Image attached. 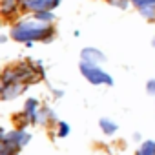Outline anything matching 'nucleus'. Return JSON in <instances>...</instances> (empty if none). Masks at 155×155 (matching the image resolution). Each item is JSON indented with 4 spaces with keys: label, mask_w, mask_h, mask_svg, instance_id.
Masks as SVG:
<instances>
[{
    "label": "nucleus",
    "mask_w": 155,
    "mask_h": 155,
    "mask_svg": "<svg viewBox=\"0 0 155 155\" xmlns=\"http://www.w3.org/2000/svg\"><path fill=\"white\" fill-rule=\"evenodd\" d=\"M81 57H82V62L91 64V66H97V64H101V62L106 60L104 53H101V51L95 49V48H86V49H82Z\"/></svg>",
    "instance_id": "5"
},
{
    "label": "nucleus",
    "mask_w": 155,
    "mask_h": 155,
    "mask_svg": "<svg viewBox=\"0 0 155 155\" xmlns=\"http://www.w3.org/2000/svg\"><path fill=\"white\" fill-rule=\"evenodd\" d=\"M49 26L42 20H37L35 17L31 20H22L18 24L13 26L11 29V37L17 42H33L38 38H44L46 33H49Z\"/></svg>",
    "instance_id": "1"
},
{
    "label": "nucleus",
    "mask_w": 155,
    "mask_h": 155,
    "mask_svg": "<svg viewBox=\"0 0 155 155\" xmlns=\"http://www.w3.org/2000/svg\"><path fill=\"white\" fill-rule=\"evenodd\" d=\"M37 108H38V106H37V101H35V99H29V101L26 102V113H28V117H29L31 120H35V119L38 117V115H37Z\"/></svg>",
    "instance_id": "8"
},
{
    "label": "nucleus",
    "mask_w": 155,
    "mask_h": 155,
    "mask_svg": "<svg viewBox=\"0 0 155 155\" xmlns=\"http://www.w3.org/2000/svg\"><path fill=\"white\" fill-rule=\"evenodd\" d=\"M110 4L111 6H119V8H128V0H110Z\"/></svg>",
    "instance_id": "13"
},
{
    "label": "nucleus",
    "mask_w": 155,
    "mask_h": 155,
    "mask_svg": "<svg viewBox=\"0 0 155 155\" xmlns=\"http://www.w3.org/2000/svg\"><path fill=\"white\" fill-rule=\"evenodd\" d=\"M81 71H82V75L86 77L91 84H106V86H111V84H113V79H111V77H110L106 71H102L101 68H97V66L81 62Z\"/></svg>",
    "instance_id": "2"
},
{
    "label": "nucleus",
    "mask_w": 155,
    "mask_h": 155,
    "mask_svg": "<svg viewBox=\"0 0 155 155\" xmlns=\"http://www.w3.org/2000/svg\"><path fill=\"white\" fill-rule=\"evenodd\" d=\"M68 133H69V126L66 122H58V135L60 137H66Z\"/></svg>",
    "instance_id": "12"
},
{
    "label": "nucleus",
    "mask_w": 155,
    "mask_h": 155,
    "mask_svg": "<svg viewBox=\"0 0 155 155\" xmlns=\"http://www.w3.org/2000/svg\"><path fill=\"white\" fill-rule=\"evenodd\" d=\"M99 126L102 128V133H106V135H113L117 131V124L113 120H110V119H101Z\"/></svg>",
    "instance_id": "6"
},
{
    "label": "nucleus",
    "mask_w": 155,
    "mask_h": 155,
    "mask_svg": "<svg viewBox=\"0 0 155 155\" xmlns=\"http://www.w3.org/2000/svg\"><path fill=\"white\" fill-rule=\"evenodd\" d=\"M153 46H155V38H153Z\"/></svg>",
    "instance_id": "16"
},
{
    "label": "nucleus",
    "mask_w": 155,
    "mask_h": 155,
    "mask_svg": "<svg viewBox=\"0 0 155 155\" xmlns=\"http://www.w3.org/2000/svg\"><path fill=\"white\" fill-rule=\"evenodd\" d=\"M0 155H15V150H11V148H8V146H2Z\"/></svg>",
    "instance_id": "15"
},
{
    "label": "nucleus",
    "mask_w": 155,
    "mask_h": 155,
    "mask_svg": "<svg viewBox=\"0 0 155 155\" xmlns=\"http://www.w3.org/2000/svg\"><path fill=\"white\" fill-rule=\"evenodd\" d=\"M60 4V0H22V6L29 11H51Z\"/></svg>",
    "instance_id": "4"
},
{
    "label": "nucleus",
    "mask_w": 155,
    "mask_h": 155,
    "mask_svg": "<svg viewBox=\"0 0 155 155\" xmlns=\"http://www.w3.org/2000/svg\"><path fill=\"white\" fill-rule=\"evenodd\" d=\"M131 2L139 8V9H142V8H151V6H155V0H131Z\"/></svg>",
    "instance_id": "11"
},
{
    "label": "nucleus",
    "mask_w": 155,
    "mask_h": 155,
    "mask_svg": "<svg viewBox=\"0 0 155 155\" xmlns=\"http://www.w3.org/2000/svg\"><path fill=\"white\" fill-rule=\"evenodd\" d=\"M35 18L37 20H42V22H51L55 17H53L51 11H38V13H35Z\"/></svg>",
    "instance_id": "10"
},
{
    "label": "nucleus",
    "mask_w": 155,
    "mask_h": 155,
    "mask_svg": "<svg viewBox=\"0 0 155 155\" xmlns=\"http://www.w3.org/2000/svg\"><path fill=\"white\" fill-rule=\"evenodd\" d=\"M17 2H18V0H4V2H2V13L9 15L11 11H15L17 9Z\"/></svg>",
    "instance_id": "9"
},
{
    "label": "nucleus",
    "mask_w": 155,
    "mask_h": 155,
    "mask_svg": "<svg viewBox=\"0 0 155 155\" xmlns=\"http://www.w3.org/2000/svg\"><path fill=\"white\" fill-rule=\"evenodd\" d=\"M146 90H148V93H150V95H153V97H155V81H150V82L146 84Z\"/></svg>",
    "instance_id": "14"
},
{
    "label": "nucleus",
    "mask_w": 155,
    "mask_h": 155,
    "mask_svg": "<svg viewBox=\"0 0 155 155\" xmlns=\"http://www.w3.org/2000/svg\"><path fill=\"white\" fill-rule=\"evenodd\" d=\"M137 155H155V140H146L137 150Z\"/></svg>",
    "instance_id": "7"
},
{
    "label": "nucleus",
    "mask_w": 155,
    "mask_h": 155,
    "mask_svg": "<svg viewBox=\"0 0 155 155\" xmlns=\"http://www.w3.org/2000/svg\"><path fill=\"white\" fill-rule=\"evenodd\" d=\"M31 140V135L26 131H11L9 135H4V146L18 151L22 146H26Z\"/></svg>",
    "instance_id": "3"
}]
</instances>
